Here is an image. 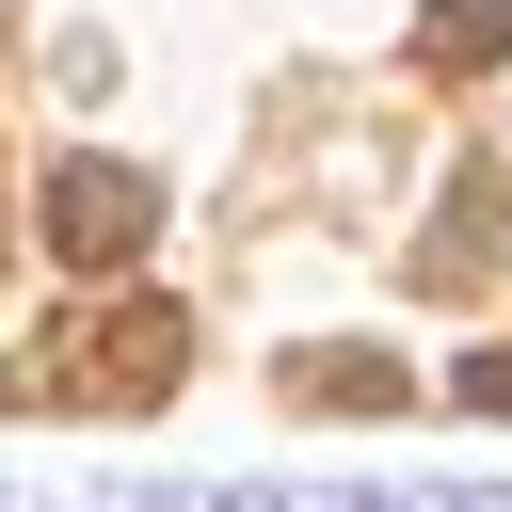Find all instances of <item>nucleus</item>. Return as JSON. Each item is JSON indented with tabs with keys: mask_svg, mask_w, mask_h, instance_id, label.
<instances>
[{
	"mask_svg": "<svg viewBox=\"0 0 512 512\" xmlns=\"http://www.w3.org/2000/svg\"><path fill=\"white\" fill-rule=\"evenodd\" d=\"M144 224H160V192H144L128 160H64V176H48V240H64L80 272H112V256H144Z\"/></svg>",
	"mask_w": 512,
	"mask_h": 512,
	"instance_id": "1",
	"label": "nucleus"
},
{
	"mask_svg": "<svg viewBox=\"0 0 512 512\" xmlns=\"http://www.w3.org/2000/svg\"><path fill=\"white\" fill-rule=\"evenodd\" d=\"M176 352H192V320H176V304H112V320L80 336V368H96V384H128V400H160V384H176Z\"/></svg>",
	"mask_w": 512,
	"mask_h": 512,
	"instance_id": "2",
	"label": "nucleus"
},
{
	"mask_svg": "<svg viewBox=\"0 0 512 512\" xmlns=\"http://www.w3.org/2000/svg\"><path fill=\"white\" fill-rule=\"evenodd\" d=\"M496 48H512V0H432L416 16V64H448V80H480Z\"/></svg>",
	"mask_w": 512,
	"mask_h": 512,
	"instance_id": "3",
	"label": "nucleus"
},
{
	"mask_svg": "<svg viewBox=\"0 0 512 512\" xmlns=\"http://www.w3.org/2000/svg\"><path fill=\"white\" fill-rule=\"evenodd\" d=\"M464 400H480V416H512V352H480V368H464Z\"/></svg>",
	"mask_w": 512,
	"mask_h": 512,
	"instance_id": "4",
	"label": "nucleus"
}]
</instances>
